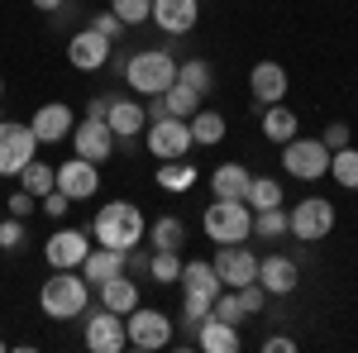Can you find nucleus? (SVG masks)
Wrapping results in <instances>:
<instances>
[{
    "instance_id": "1",
    "label": "nucleus",
    "mask_w": 358,
    "mask_h": 353,
    "mask_svg": "<svg viewBox=\"0 0 358 353\" xmlns=\"http://www.w3.org/2000/svg\"><path fill=\"white\" fill-rule=\"evenodd\" d=\"M91 239L106 248H120V253H129L148 239V219L138 210L134 201H110V206H101L96 219H91Z\"/></svg>"
},
{
    "instance_id": "2",
    "label": "nucleus",
    "mask_w": 358,
    "mask_h": 353,
    "mask_svg": "<svg viewBox=\"0 0 358 353\" xmlns=\"http://www.w3.org/2000/svg\"><path fill=\"white\" fill-rule=\"evenodd\" d=\"M91 305V282L77 268H53V277L38 287V310L48 320H77Z\"/></svg>"
},
{
    "instance_id": "3",
    "label": "nucleus",
    "mask_w": 358,
    "mask_h": 353,
    "mask_svg": "<svg viewBox=\"0 0 358 353\" xmlns=\"http://www.w3.org/2000/svg\"><path fill=\"white\" fill-rule=\"evenodd\" d=\"M124 82L138 96H163L167 86L177 82V57L167 48H143V53H134L124 62Z\"/></svg>"
},
{
    "instance_id": "4",
    "label": "nucleus",
    "mask_w": 358,
    "mask_h": 353,
    "mask_svg": "<svg viewBox=\"0 0 358 353\" xmlns=\"http://www.w3.org/2000/svg\"><path fill=\"white\" fill-rule=\"evenodd\" d=\"M201 229H206L210 244H244L253 234V206L215 196V206H206V215H201Z\"/></svg>"
},
{
    "instance_id": "5",
    "label": "nucleus",
    "mask_w": 358,
    "mask_h": 353,
    "mask_svg": "<svg viewBox=\"0 0 358 353\" xmlns=\"http://www.w3.org/2000/svg\"><path fill=\"white\" fill-rule=\"evenodd\" d=\"M124 339H129V349H138V353L167 349V344H172V315L148 310V305H134V310L124 315Z\"/></svg>"
},
{
    "instance_id": "6",
    "label": "nucleus",
    "mask_w": 358,
    "mask_h": 353,
    "mask_svg": "<svg viewBox=\"0 0 358 353\" xmlns=\"http://www.w3.org/2000/svg\"><path fill=\"white\" fill-rule=\"evenodd\" d=\"M282 167L292 172V177H301V182H320V177H330V148L320 143V138H287L282 143Z\"/></svg>"
},
{
    "instance_id": "7",
    "label": "nucleus",
    "mask_w": 358,
    "mask_h": 353,
    "mask_svg": "<svg viewBox=\"0 0 358 353\" xmlns=\"http://www.w3.org/2000/svg\"><path fill=\"white\" fill-rule=\"evenodd\" d=\"M334 229V206L325 196H306L301 206L287 210V234H296L301 244H320Z\"/></svg>"
},
{
    "instance_id": "8",
    "label": "nucleus",
    "mask_w": 358,
    "mask_h": 353,
    "mask_svg": "<svg viewBox=\"0 0 358 353\" xmlns=\"http://www.w3.org/2000/svg\"><path fill=\"white\" fill-rule=\"evenodd\" d=\"M143 143H148V153H153L158 163H167V158H187V153H192V124H187V120H177V115L148 120Z\"/></svg>"
},
{
    "instance_id": "9",
    "label": "nucleus",
    "mask_w": 358,
    "mask_h": 353,
    "mask_svg": "<svg viewBox=\"0 0 358 353\" xmlns=\"http://www.w3.org/2000/svg\"><path fill=\"white\" fill-rule=\"evenodd\" d=\"M38 153V138L29 124H15V120H0V177H20Z\"/></svg>"
},
{
    "instance_id": "10",
    "label": "nucleus",
    "mask_w": 358,
    "mask_h": 353,
    "mask_svg": "<svg viewBox=\"0 0 358 353\" xmlns=\"http://www.w3.org/2000/svg\"><path fill=\"white\" fill-rule=\"evenodd\" d=\"M82 344L91 353H120L129 349V339H124V315H115V310H91L86 315V329H82Z\"/></svg>"
},
{
    "instance_id": "11",
    "label": "nucleus",
    "mask_w": 358,
    "mask_h": 353,
    "mask_svg": "<svg viewBox=\"0 0 358 353\" xmlns=\"http://www.w3.org/2000/svg\"><path fill=\"white\" fill-rule=\"evenodd\" d=\"M110 53H115V43L106 34H96L91 24L77 29V34L67 38V62H72L77 72H101V67L110 62Z\"/></svg>"
},
{
    "instance_id": "12",
    "label": "nucleus",
    "mask_w": 358,
    "mask_h": 353,
    "mask_svg": "<svg viewBox=\"0 0 358 353\" xmlns=\"http://www.w3.org/2000/svg\"><path fill=\"white\" fill-rule=\"evenodd\" d=\"M67 143H72V153H77V158H86V163H106V158L115 153L110 124H106V120H96V115H86L82 124L67 134Z\"/></svg>"
},
{
    "instance_id": "13",
    "label": "nucleus",
    "mask_w": 358,
    "mask_h": 353,
    "mask_svg": "<svg viewBox=\"0 0 358 353\" xmlns=\"http://www.w3.org/2000/svg\"><path fill=\"white\" fill-rule=\"evenodd\" d=\"M57 191L62 196H72V206L77 201H91L96 191H101V163H86V158H67V163H57Z\"/></svg>"
},
{
    "instance_id": "14",
    "label": "nucleus",
    "mask_w": 358,
    "mask_h": 353,
    "mask_svg": "<svg viewBox=\"0 0 358 353\" xmlns=\"http://www.w3.org/2000/svg\"><path fill=\"white\" fill-rule=\"evenodd\" d=\"M210 268L224 287H244V282H258V253L244 244H220V253L210 258Z\"/></svg>"
},
{
    "instance_id": "15",
    "label": "nucleus",
    "mask_w": 358,
    "mask_h": 353,
    "mask_svg": "<svg viewBox=\"0 0 358 353\" xmlns=\"http://www.w3.org/2000/svg\"><path fill=\"white\" fill-rule=\"evenodd\" d=\"M29 129H34L38 143H67V134L77 129V115H72V106H62V101H48V106L34 110Z\"/></svg>"
},
{
    "instance_id": "16",
    "label": "nucleus",
    "mask_w": 358,
    "mask_h": 353,
    "mask_svg": "<svg viewBox=\"0 0 358 353\" xmlns=\"http://www.w3.org/2000/svg\"><path fill=\"white\" fill-rule=\"evenodd\" d=\"M91 234L86 229H53V239L43 244V258H48V268H82V258L91 253Z\"/></svg>"
},
{
    "instance_id": "17",
    "label": "nucleus",
    "mask_w": 358,
    "mask_h": 353,
    "mask_svg": "<svg viewBox=\"0 0 358 353\" xmlns=\"http://www.w3.org/2000/svg\"><path fill=\"white\" fill-rule=\"evenodd\" d=\"M296 282H301L296 258H287V253H268V258H258V287H263L268 296H292Z\"/></svg>"
},
{
    "instance_id": "18",
    "label": "nucleus",
    "mask_w": 358,
    "mask_h": 353,
    "mask_svg": "<svg viewBox=\"0 0 358 353\" xmlns=\"http://www.w3.org/2000/svg\"><path fill=\"white\" fill-rule=\"evenodd\" d=\"M106 124H110L115 138H138L143 129H148V110H143V101H134V96H120L110 106H106Z\"/></svg>"
},
{
    "instance_id": "19",
    "label": "nucleus",
    "mask_w": 358,
    "mask_h": 353,
    "mask_svg": "<svg viewBox=\"0 0 358 353\" xmlns=\"http://www.w3.org/2000/svg\"><path fill=\"white\" fill-rule=\"evenodd\" d=\"M196 20H201V5L196 0H153V24L163 29V34H192Z\"/></svg>"
},
{
    "instance_id": "20",
    "label": "nucleus",
    "mask_w": 358,
    "mask_h": 353,
    "mask_svg": "<svg viewBox=\"0 0 358 353\" xmlns=\"http://www.w3.org/2000/svg\"><path fill=\"white\" fill-rule=\"evenodd\" d=\"M77 272H82L91 287H101V282H110V277H120V272H129V253L96 244V248H91V253L82 258V268H77Z\"/></svg>"
},
{
    "instance_id": "21",
    "label": "nucleus",
    "mask_w": 358,
    "mask_h": 353,
    "mask_svg": "<svg viewBox=\"0 0 358 353\" xmlns=\"http://www.w3.org/2000/svg\"><path fill=\"white\" fill-rule=\"evenodd\" d=\"M248 91H253L258 106L287 101V67H282V62H258V67L248 72Z\"/></svg>"
},
{
    "instance_id": "22",
    "label": "nucleus",
    "mask_w": 358,
    "mask_h": 353,
    "mask_svg": "<svg viewBox=\"0 0 358 353\" xmlns=\"http://www.w3.org/2000/svg\"><path fill=\"white\" fill-rule=\"evenodd\" d=\"M182 296H206V301H215L224 291V282L215 277V268L210 263H201V258H192V263H182Z\"/></svg>"
},
{
    "instance_id": "23",
    "label": "nucleus",
    "mask_w": 358,
    "mask_h": 353,
    "mask_svg": "<svg viewBox=\"0 0 358 353\" xmlns=\"http://www.w3.org/2000/svg\"><path fill=\"white\" fill-rule=\"evenodd\" d=\"M196 349L234 353V349H239V325H224V320H215V315H206V320L196 325Z\"/></svg>"
},
{
    "instance_id": "24",
    "label": "nucleus",
    "mask_w": 358,
    "mask_h": 353,
    "mask_svg": "<svg viewBox=\"0 0 358 353\" xmlns=\"http://www.w3.org/2000/svg\"><path fill=\"white\" fill-rule=\"evenodd\" d=\"M248 182H253V172H248L244 163H220L210 172V191H215L220 201H244Z\"/></svg>"
},
{
    "instance_id": "25",
    "label": "nucleus",
    "mask_w": 358,
    "mask_h": 353,
    "mask_svg": "<svg viewBox=\"0 0 358 353\" xmlns=\"http://www.w3.org/2000/svg\"><path fill=\"white\" fill-rule=\"evenodd\" d=\"M96 291H101V305L115 310V315H129L134 305H143V301H138V282H129V272H120V277H110V282H101Z\"/></svg>"
},
{
    "instance_id": "26",
    "label": "nucleus",
    "mask_w": 358,
    "mask_h": 353,
    "mask_svg": "<svg viewBox=\"0 0 358 353\" xmlns=\"http://www.w3.org/2000/svg\"><path fill=\"white\" fill-rule=\"evenodd\" d=\"M258 129L268 143H287V138H296V110L292 106H263V120H258Z\"/></svg>"
},
{
    "instance_id": "27",
    "label": "nucleus",
    "mask_w": 358,
    "mask_h": 353,
    "mask_svg": "<svg viewBox=\"0 0 358 353\" xmlns=\"http://www.w3.org/2000/svg\"><path fill=\"white\" fill-rule=\"evenodd\" d=\"M187 124H192V143H201V148H215V143H224V129H229L220 110H196Z\"/></svg>"
},
{
    "instance_id": "28",
    "label": "nucleus",
    "mask_w": 358,
    "mask_h": 353,
    "mask_svg": "<svg viewBox=\"0 0 358 353\" xmlns=\"http://www.w3.org/2000/svg\"><path fill=\"white\" fill-rule=\"evenodd\" d=\"M163 110H167V115H177V120H192L196 110H201V91H192L187 82H172L163 91Z\"/></svg>"
},
{
    "instance_id": "29",
    "label": "nucleus",
    "mask_w": 358,
    "mask_h": 353,
    "mask_svg": "<svg viewBox=\"0 0 358 353\" xmlns=\"http://www.w3.org/2000/svg\"><path fill=\"white\" fill-rule=\"evenodd\" d=\"M148 277L163 282V287H172V282L182 277V248H153V253H148Z\"/></svg>"
},
{
    "instance_id": "30",
    "label": "nucleus",
    "mask_w": 358,
    "mask_h": 353,
    "mask_svg": "<svg viewBox=\"0 0 358 353\" xmlns=\"http://www.w3.org/2000/svg\"><path fill=\"white\" fill-rule=\"evenodd\" d=\"M330 177H334L344 191H358V148H354V143H349V148H334V153H330Z\"/></svg>"
},
{
    "instance_id": "31",
    "label": "nucleus",
    "mask_w": 358,
    "mask_h": 353,
    "mask_svg": "<svg viewBox=\"0 0 358 353\" xmlns=\"http://www.w3.org/2000/svg\"><path fill=\"white\" fill-rule=\"evenodd\" d=\"M20 187H24L29 196H48V191L57 187V167H53V163H38V158H34V163L20 172Z\"/></svg>"
},
{
    "instance_id": "32",
    "label": "nucleus",
    "mask_w": 358,
    "mask_h": 353,
    "mask_svg": "<svg viewBox=\"0 0 358 353\" xmlns=\"http://www.w3.org/2000/svg\"><path fill=\"white\" fill-rule=\"evenodd\" d=\"M158 187L163 191H192L196 187V167H187L182 158H167V167H158Z\"/></svg>"
},
{
    "instance_id": "33",
    "label": "nucleus",
    "mask_w": 358,
    "mask_h": 353,
    "mask_svg": "<svg viewBox=\"0 0 358 353\" xmlns=\"http://www.w3.org/2000/svg\"><path fill=\"white\" fill-rule=\"evenodd\" d=\"M253 210H268V206H282V182L277 177H253L248 182V196H244Z\"/></svg>"
},
{
    "instance_id": "34",
    "label": "nucleus",
    "mask_w": 358,
    "mask_h": 353,
    "mask_svg": "<svg viewBox=\"0 0 358 353\" xmlns=\"http://www.w3.org/2000/svg\"><path fill=\"white\" fill-rule=\"evenodd\" d=\"M253 234H258V239H282V234H287V206L253 210Z\"/></svg>"
},
{
    "instance_id": "35",
    "label": "nucleus",
    "mask_w": 358,
    "mask_h": 353,
    "mask_svg": "<svg viewBox=\"0 0 358 353\" xmlns=\"http://www.w3.org/2000/svg\"><path fill=\"white\" fill-rule=\"evenodd\" d=\"M187 244V224L177 215H158L153 219V248H182Z\"/></svg>"
},
{
    "instance_id": "36",
    "label": "nucleus",
    "mask_w": 358,
    "mask_h": 353,
    "mask_svg": "<svg viewBox=\"0 0 358 353\" xmlns=\"http://www.w3.org/2000/svg\"><path fill=\"white\" fill-rule=\"evenodd\" d=\"M177 82H187L192 91H210V82H215V72H210V62H201V57H187V62H177Z\"/></svg>"
},
{
    "instance_id": "37",
    "label": "nucleus",
    "mask_w": 358,
    "mask_h": 353,
    "mask_svg": "<svg viewBox=\"0 0 358 353\" xmlns=\"http://www.w3.org/2000/svg\"><path fill=\"white\" fill-rule=\"evenodd\" d=\"M210 315L224 320V325H239L248 310H244V301H239V291H234V287H224L220 296H215V305H210Z\"/></svg>"
},
{
    "instance_id": "38",
    "label": "nucleus",
    "mask_w": 358,
    "mask_h": 353,
    "mask_svg": "<svg viewBox=\"0 0 358 353\" xmlns=\"http://www.w3.org/2000/svg\"><path fill=\"white\" fill-rule=\"evenodd\" d=\"M110 10H115V15H120L129 29L153 20V0H110Z\"/></svg>"
},
{
    "instance_id": "39",
    "label": "nucleus",
    "mask_w": 358,
    "mask_h": 353,
    "mask_svg": "<svg viewBox=\"0 0 358 353\" xmlns=\"http://www.w3.org/2000/svg\"><path fill=\"white\" fill-rule=\"evenodd\" d=\"M91 29H96V34H106V38L115 43V38H120V34H124L129 24H124V20H120L115 10H106V15H91Z\"/></svg>"
},
{
    "instance_id": "40",
    "label": "nucleus",
    "mask_w": 358,
    "mask_h": 353,
    "mask_svg": "<svg viewBox=\"0 0 358 353\" xmlns=\"http://www.w3.org/2000/svg\"><path fill=\"white\" fill-rule=\"evenodd\" d=\"M38 206H43V215H48V219H62V215H67V210H72V196H62V191H48V196H38Z\"/></svg>"
},
{
    "instance_id": "41",
    "label": "nucleus",
    "mask_w": 358,
    "mask_h": 353,
    "mask_svg": "<svg viewBox=\"0 0 358 353\" xmlns=\"http://www.w3.org/2000/svg\"><path fill=\"white\" fill-rule=\"evenodd\" d=\"M234 291H239V301H244V310H248V315H258V310L268 305V291H263L258 282H244V287H234Z\"/></svg>"
},
{
    "instance_id": "42",
    "label": "nucleus",
    "mask_w": 358,
    "mask_h": 353,
    "mask_svg": "<svg viewBox=\"0 0 358 353\" xmlns=\"http://www.w3.org/2000/svg\"><path fill=\"white\" fill-rule=\"evenodd\" d=\"M20 244H24V219L20 215L0 219V248H20Z\"/></svg>"
},
{
    "instance_id": "43",
    "label": "nucleus",
    "mask_w": 358,
    "mask_h": 353,
    "mask_svg": "<svg viewBox=\"0 0 358 353\" xmlns=\"http://www.w3.org/2000/svg\"><path fill=\"white\" fill-rule=\"evenodd\" d=\"M5 206H10V215L29 219V215H34V210H38V196H29V191L20 187V191H15V196H10V201H5Z\"/></svg>"
},
{
    "instance_id": "44",
    "label": "nucleus",
    "mask_w": 358,
    "mask_h": 353,
    "mask_svg": "<svg viewBox=\"0 0 358 353\" xmlns=\"http://www.w3.org/2000/svg\"><path fill=\"white\" fill-rule=\"evenodd\" d=\"M320 143H325V148H349V124H330V129H325V134H320Z\"/></svg>"
},
{
    "instance_id": "45",
    "label": "nucleus",
    "mask_w": 358,
    "mask_h": 353,
    "mask_svg": "<svg viewBox=\"0 0 358 353\" xmlns=\"http://www.w3.org/2000/svg\"><path fill=\"white\" fill-rule=\"evenodd\" d=\"M263 353H296V339H287V334H273V339H263Z\"/></svg>"
},
{
    "instance_id": "46",
    "label": "nucleus",
    "mask_w": 358,
    "mask_h": 353,
    "mask_svg": "<svg viewBox=\"0 0 358 353\" xmlns=\"http://www.w3.org/2000/svg\"><path fill=\"white\" fill-rule=\"evenodd\" d=\"M29 5H34V10H43V15H57L67 0H29Z\"/></svg>"
},
{
    "instance_id": "47",
    "label": "nucleus",
    "mask_w": 358,
    "mask_h": 353,
    "mask_svg": "<svg viewBox=\"0 0 358 353\" xmlns=\"http://www.w3.org/2000/svg\"><path fill=\"white\" fill-rule=\"evenodd\" d=\"M106 106H110V96H96V101L86 106V115H96V120H106Z\"/></svg>"
},
{
    "instance_id": "48",
    "label": "nucleus",
    "mask_w": 358,
    "mask_h": 353,
    "mask_svg": "<svg viewBox=\"0 0 358 353\" xmlns=\"http://www.w3.org/2000/svg\"><path fill=\"white\" fill-rule=\"evenodd\" d=\"M0 96H5V82H0Z\"/></svg>"
},
{
    "instance_id": "49",
    "label": "nucleus",
    "mask_w": 358,
    "mask_h": 353,
    "mask_svg": "<svg viewBox=\"0 0 358 353\" xmlns=\"http://www.w3.org/2000/svg\"><path fill=\"white\" fill-rule=\"evenodd\" d=\"M0 349H5V344H0Z\"/></svg>"
},
{
    "instance_id": "50",
    "label": "nucleus",
    "mask_w": 358,
    "mask_h": 353,
    "mask_svg": "<svg viewBox=\"0 0 358 353\" xmlns=\"http://www.w3.org/2000/svg\"><path fill=\"white\" fill-rule=\"evenodd\" d=\"M0 120H5V115H0Z\"/></svg>"
}]
</instances>
